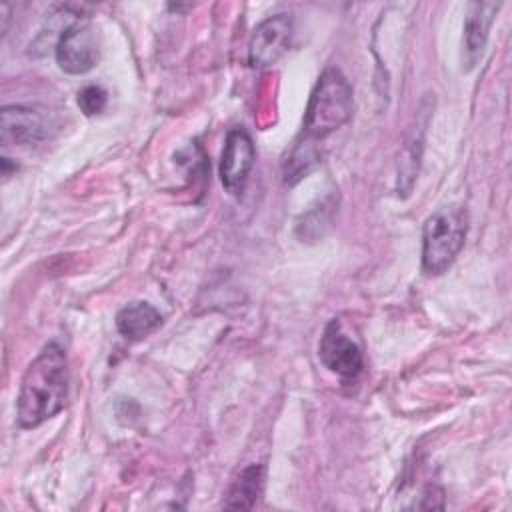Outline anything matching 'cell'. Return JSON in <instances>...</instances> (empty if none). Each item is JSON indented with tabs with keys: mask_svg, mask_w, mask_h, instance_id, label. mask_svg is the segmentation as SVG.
<instances>
[{
	"mask_svg": "<svg viewBox=\"0 0 512 512\" xmlns=\"http://www.w3.org/2000/svg\"><path fill=\"white\" fill-rule=\"evenodd\" d=\"M294 20L290 14L280 12L264 18L252 32L248 42V62L254 68H268L276 64L290 46Z\"/></svg>",
	"mask_w": 512,
	"mask_h": 512,
	"instance_id": "5b68a950",
	"label": "cell"
},
{
	"mask_svg": "<svg viewBox=\"0 0 512 512\" xmlns=\"http://www.w3.org/2000/svg\"><path fill=\"white\" fill-rule=\"evenodd\" d=\"M352 116V86L338 68H326L306 106L304 136L322 140L342 128Z\"/></svg>",
	"mask_w": 512,
	"mask_h": 512,
	"instance_id": "7a4b0ae2",
	"label": "cell"
},
{
	"mask_svg": "<svg viewBox=\"0 0 512 512\" xmlns=\"http://www.w3.org/2000/svg\"><path fill=\"white\" fill-rule=\"evenodd\" d=\"M162 324V314L148 302L136 300L116 314V328L126 340H142Z\"/></svg>",
	"mask_w": 512,
	"mask_h": 512,
	"instance_id": "30bf717a",
	"label": "cell"
},
{
	"mask_svg": "<svg viewBox=\"0 0 512 512\" xmlns=\"http://www.w3.org/2000/svg\"><path fill=\"white\" fill-rule=\"evenodd\" d=\"M320 362L340 378H356L362 372L364 358L360 346L344 332L340 320H330L318 342Z\"/></svg>",
	"mask_w": 512,
	"mask_h": 512,
	"instance_id": "8992f818",
	"label": "cell"
},
{
	"mask_svg": "<svg viewBox=\"0 0 512 512\" xmlns=\"http://www.w3.org/2000/svg\"><path fill=\"white\" fill-rule=\"evenodd\" d=\"M500 4L496 2H470L464 18V68L470 70L476 66L478 58L484 52L490 26L498 12Z\"/></svg>",
	"mask_w": 512,
	"mask_h": 512,
	"instance_id": "9c48e42d",
	"label": "cell"
},
{
	"mask_svg": "<svg viewBox=\"0 0 512 512\" xmlns=\"http://www.w3.org/2000/svg\"><path fill=\"white\" fill-rule=\"evenodd\" d=\"M54 54H56L58 66L64 72L68 74L90 72L100 58L98 36L94 28L88 22H80V20L68 24L56 40Z\"/></svg>",
	"mask_w": 512,
	"mask_h": 512,
	"instance_id": "277c9868",
	"label": "cell"
},
{
	"mask_svg": "<svg viewBox=\"0 0 512 512\" xmlns=\"http://www.w3.org/2000/svg\"><path fill=\"white\" fill-rule=\"evenodd\" d=\"M78 106L80 110L86 114V116H96L100 112H104L106 104H108V94L102 86L98 84H90V86H84L80 92H78Z\"/></svg>",
	"mask_w": 512,
	"mask_h": 512,
	"instance_id": "4fadbf2b",
	"label": "cell"
},
{
	"mask_svg": "<svg viewBox=\"0 0 512 512\" xmlns=\"http://www.w3.org/2000/svg\"><path fill=\"white\" fill-rule=\"evenodd\" d=\"M70 368L66 350L48 342L28 364L16 400V420L20 428H36L54 418L68 404Z\"/></svg>",
	"mask_w": 512,
	"mask_h": 512,
	"instance_id": "6da1fadb",
	"label": "cell"
},
{
	"mask_svg": "<svg viewBox=\"0 0 512 512\" xmlns=\"http://www.w3.org/2000/svg\"><path fill=\"white\" fill-rule=\"evenodd\" d=\"M468 234V214L462 206L438 208L422 228V270L428 276L446 272L460 254Z\"/></svg>",
	"mask_w": 512,
	"mask_h": 512,
	"instance_id": "3957f363",
	"label": "cell"
},
{
	"mask_svg": "<svg viewBox=\"0 0 512 512\" xmlns=\"http://www.w3.org/2000/svg\"><path fill=\"white\" fill-rule=\"evenodd\" d=\"M266 468L262 464H248L232 480L224 506L232 510H250L264 490Z\"/></svg>",
	"mask_w": 512,
	"mask_h": 512,
	"instance_id": "8fae6325",
	"label": "cell"
},
{
	"mask_svg": "<svg viewBox=\"0 0 512 512\" xmlns=\"http://www.w3.org/2000/svg\"><path fill=\"white\" fill-rule=\"evenodd\" d=\"M48 120L26 106H4L0 112L2 144L34 146L48 138Z\"/></svg>",
	"mask_w": 512,
	"mask_h": 512,
	"instance_id": "ba28073f",
	"label": "cell"
},
{
	"mask_svg": "<svg viewBox=\"0 0 512 512\" xmlns=\"http://www.w3.org/2000/svg\"><path fill=\"white\" fill-rule=\"evenodd\" d=\"M314 142L316 140L304 136V140L296 142L294 148L290 150V154L282 166L284 180L288 184H296L298 180H302L320 162V150L316 148Z\"/></svg>",
	"mask_w": 512,
	"mask_h": 512,
	"instance_id": "7c38bea8",
	"label": "cell"
},
{
	"mask_svg": "<svg viewBox=\"0 0 512 512\" xmlns=\"http://www.w3.org/2000/svg\"><path fill=\"white\" fill-rule=\"evenodd\" d=\"M256 160V150L250 134L244 128H234L228 132L222 158H220V180L226 192L238 196L242 194L250 170Z\"/></svg>",
	"mask_w": 512,
	"mask_h": 512,
	"instance_id": "52a82bcc",
	"label": "cell"
}]
</instances>
